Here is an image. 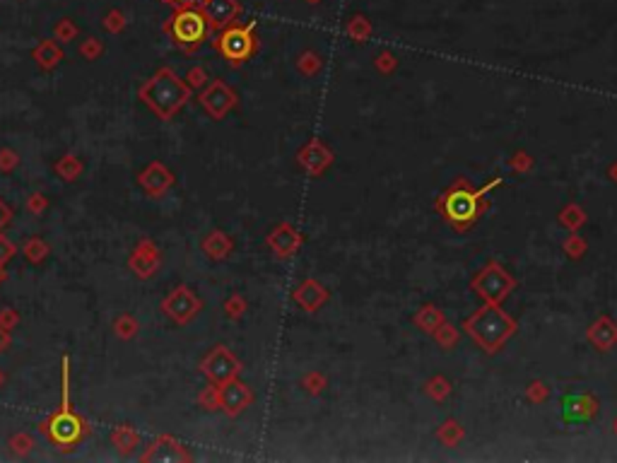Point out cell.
Returning <instances> with one entry per match:
<instances>
[{
	"label": "cell",
	"mask_w": 617,
	"mask_h": 463,
	"mask_svg": "<svg viewBox=\"0 0 617 463\" xmlns=\"http://www.w3.org/2000/svg\"><path fill=\"white\" fill-rule=\"evenodd\" d=\"M189 97H191L189 82L179 80V77L174 75V70H169V68L160 70L155 77H150V80L140 87V99H143L157 116L164 118V121L184 109Z\"/></svg>",
	"instance_id": "1"
},
{
	"label": "cell",
	"mask_w": 617,
	"mask_h": 463,
	"mask_svg": "<svg viewBox=\"0 0 617 463\" xmlns=\"http://www.w3.org/2000/svg\"><path fill=\"white\" fill-rule=\"evenodd\" d=\"M42 432H46L61 449L72 447L75 442H80L82 434H84V422L77 417L72 410H63L61 408L58 413L51 417L49 422L42 425Z\"/></svg>",
	"instance_id": "2"
},
{
	"label": "cell",
	"mask_w": 617,
	"mask_h": 463,
	"mask_svg": "<svg viewBox=\"0 0 617 463\" xmlns=\"http://www.w3.org/2000/svg\"><path fill=\"white\" fill-rule=\"evenodd\" d=\"M201 369H203V374H205L212 383H220V386H222V383L236 379V374H239L241 364H239V360H236L234 355H231L229 348L217 345V348L210 350V355H208L205 360H203Z\"/></svg>",
	"instance_id": "3"
},
{
	"label": "cell",
	"mask_w": 617,
	"mask_h": 463,
	"mask_svg": "<svg viewBox=\"0 0 617 463\" xmlns=\"http://www.w3.org/2000/svg\"><path fill=\"white\" fill-rule=\"evenodd\" d=\"M215 49L224 56L231 63H244L248 56L253 53V37H251V25L248 27H231L224 34H220Z\"/></svg>",
	"instance_id": "4"
},
{
	"label": "cell",
	"mask_w": 617,
	"mask_h": 463,
	"mask_svg": "<svg viewBox=\"0 0 617 463\" xmlns=\"http://www.w3.org/2000/svg\"><path fill=\"white\" fill-rule=\"evenodd\" d=\"M198 101H201V106L208 111V116L215 118V121H222V118L234 109L236 94L231 92L229 84H224L222 80H212L205 89H201Z\"/></svg>",
	"instance_id": "5"
},
{
	"label": "cell",
	"mask_w": 617,
	"mask_h": 463,
	"mask_svg": "<svg viewBox=\"0 0 617 463\" xmlns=\"http://www.w3.org/2000/svg\"><path fill=\"white\" fill-rule=\"evenodd\" d=\"M172 34L181 46H196L205 39L208 20L196 10H184L172 20Z\"/></svg>",
	"instance_id": "6"
},
{
	"label": "cell",
	"mask_w": 617,
	"mask_h": 463,
	"mask_svg": "<svg viewBox=\"0 0 617 463\" xmlns=\"http://www.w3.org/2000/svg\"><path fill=\"white\" fill-rule=\"evenodd\" d=\"M198 309H201V302H198V297L193 295V290L186 285L172 290L169 297L162 302V312L172 321H177V324H189L198 314Z\"/></svg>",
	"instance_id": "7"
},
{
	"label": "cell",
	"mask_w": 617,
	"mask_h": 463,
	"mask_svg": "<svg viewBox=\"0 0 617 463\" xmlns=\"http://www.w3.org/2000/svg\"><path fill=\"white\" fill-rule=\"evenodd\" d=\"M444 210H446V217L454 220L456 224H468L475 217V213H478V198H475V194H471V191L458 186V189L446 194Z\"/></svg>",
	"instance_id": "8"
},
{
	"label": "cell",
	"mask_w": 617,
	"mask_h": 463,
	"mask_svg": "<svg viewBox=\"0 0 617 463\" xmlns=\"http://www.w3.org/2000/svg\"><path fill=\"white\" fill-rule=\"evenodd\" d=\"M220 396H222V410L229 417H236L239 413H244L253 400L251 388L239 379H231L227 383H222V386H220Z\"/></svg>",
	"instance_id": "9"
},
{
	"label": "cell",
	"mask_w": 617,
	"mask_h": 463,
	"mask_svg": "<svg viewBox=\"0 0 617 463\" xmlns=\"http://www.w3.org/2000/svg\"><path fill=\"white\" fill-rule=\"evenodd\" d=\"M128 265L138 278H152L157 273V268H160V248L152 244L150 239L140 241L135 246V251L130 253Z\"/></svg>",
	"instance_id": "10"
},
{
	"label": "cell",
	"mask_w": 617,
	"mask_h": 463,
	"mask_svg": "<svg viewBox=\"0 0 617 463\" xmlns=\"http://www.w3.org/2000/svg\"><path fill=\"white\" fill-rule=\"evenodd\" d=\"M140 461H191V454L181 447V442L164 434V437H157L150 444V449L140 456Z\"/></svg>",
	"instance_id": "11"
},
{
	"label": "cell",
	"mask_w": 617,
	"mask_h": 463,
	"mask_svg": "<svg viewBox=\"0 0 617 463\" xmlns=\"http://www.w3.org/2000/svg\"><path fill=\"white\" fill-rule=\"evenodd\" d=\"M268 246L273 248V253L280 258L294 256V253L299 251V246H302V234H299L292 224H280V227H275L268 234Z\"/></svg>",
	"instance_id": "12"
},
{
	"label": "cell",
	"mask_w": 617,
	"mask_h": 463,
	"mask_svg": "<svg viewBox=\"0 0 617 463\" xmlns=\"http://www.w3.org/2000/svg\"><path fill=\"white\" fill-rule=\"evenodd\" d=\"M174 184V177L167 167L160 165V162H152L150 167L140 174V186L145 189V194H150L152 198H160V196L167 194Z\"/></svg>",
	"instance_id": "13"
},
{
	"label": "cell",
	"mask_w": 617,
	"mask_h": 463,
	"mask_svg": "<svg viewBox=\"0 0 617 463\" xmlns=\"http://www.w3.org/2000/svg\"><path fill=\"white\" fill-rule=\"evenodd\" d=\"M294 302L304 309V312H316L321 304L326 302V290L316 280H304L302 285L294 290Z\"/></svg>",
	"instance_id": "14"
},
{
	"label": "cell",
	"mask_w": 617,
	"mask_h": 463,
	"mask_svg": "<svg viewBox=\"0 0 617 463\" xmlns=\"http://www.w3.org/2000/svg\"><path fill=\"white\" fill-rule=\"evenodd\" d=\"M297 160H299V165L307 169V172L319 174V172H324V167L331 162V152H328L324 145L319 143V140H311L307 148L297 155Z\"/></svg>",
	"instance_id": "15"
},
{
	"label": "cell",
	"mask_w": 617,
	"mask_h": 463,
	"mask_svg": "<svg viewBox=\"0 0 617 463\" xmlns=\"http://www.w3.org/2000/svg\"><path fill=\"white\" fill-rule=\"evenodd\" d=\"M236 3L234 0H208L205 3V20L212 27H224L234 20Z\"/></svg>",
	"instance_id": "16"
},
{
	"label": "cell",
	"mask_w": 617,
	"mask_h": 463,
	"mask_svg": "<svg viewBox=\"0 0 617 463\" xmlns=\"http://www.w3.org/2000/svg\"><path fill=\"white\" fill-rule=\"evenodd\" d=\"M231 248H234V241L220 229L210 231V234L203 239V251H205L212 261H222V258H227L231 253Z\"/></svg>",
	"instance_id": "17"
},
{
	"label": "cell",
	"mask_w": 617,
	"mask_h": 463,
	"mask_svg": "<svg viewBox=\"0 0 617 463\" xmlns=\"http://www.w3.org/2000/svg\"><path fill=\"white\" fill-rule=\"evenodd\" d=\"M111 444L116 447L118 454H130L140 444V437L133 427H116L114 434H111Z\"/></svg>",
	"instance_id": "18"
},
{
	"label": "cell",
	"mask_w": 617,
	"mask_h": 463,
	"mask_svg": "<svg viewBox=\"0 0 617 463\" xmlns=\"http://www.w3.org/2000/svg\"><path fill=\"white\" fill-rule=\"evenodd\" d=\"M56 172H58L65 182H75L82 172V165L77 162L75 155H65V157H61V162L56 165Z\"/></svg>",
	"instance_id": "19"
},
{
	"label": "cell",
	"mask_w": 617,
	"mask_h": 463,
	"mask_svg": "<svg viewBox=\"0 0 617 463\" xmlns=\"http://www.w3.org/2000/svg\"><path fill=\"white\" fill-rule=\"evenodd\" d=\"M198 403L203 405L205 410H217L222 408V396H220V383H210L201 391L198 396Z\"/></svg>",
	"instance_id": "20"
},
{
	"label": "cell",
	"mask_w": 617,
	"mask_h": 463,
	"mask_svg": "<svg viewBox=\"0 0 617 463\" xmlns=\"http://www.w3.org/2000/svg\"><path fill=\"white\" fill-rule=\"evenodd\" d=\"M114 331H116L118 338H123V341H130V338H133L135 333H138V324H135V319L130 314H123V316H118V319H116Z\"/></svg>",
	"instance_id": "21"
},
{
	"label": "cell",
	"mask_w": 617,
	"mask_h": 463,
	"mask_svg": "<svg viewBox=\"0 0 617 463\" xmlns=\"http://www.w3.org/2000/svg\"><path fill=\"white\" fill-rule=\"evenodd\" d=\"M22 251H25L27 261H32V263H39V261H44V258L49 256V246L44 244L42 239H30Z\"/></svg>",
	"instance_id": "22"
},
{
	"label": "cell",
	"mask_w": 617,
	"mask_h": 463,
	"mask_svg": "<svg viewBox=\"0 0 617 463\" xmlns=\"http://www.w3.org/2000/svg\"><path fill=\"white\" fill-rule=\"evenodd\" d=\"M34 56H37V61H39V65H42V68H53L61 61V51L56 46H51V44H44V46L39 49Z\"/></svg>",
	"instance_id": "23"
},
{
	"label": "cell",
	"mask_w": 617,
	"mask_h": 463,
	"mask_svg": "<svg viewBox=\"0 0 617 463\" xmlns=\"http://www.w3.org/2000/svg\"><path fill=\"white\" fill-rule=\"evenodd\" d=\"M10 447H13V451H15V454L25 456V454H30V451H32V447H34V439H32V437H30V434H27V432H20V434H15V437L10 439Z\"/></svg>",
	"instance_id": "24"
},
{
	"label": "cell",
	"mask_w": 617,
	"mask_h": 463,
	"mask_svg": "<svg viewBox=\"0 0 617 463\" xmlns=\"http://www.w3.org/2000/svg\"><path fill=\"white\" fill-rule=\"evenodd\" d=\"M224 312H227L229 319H239V316H244L246 312V302L241 299V295H231L227 299V304H224Z\"/></svg>",
	"instance_id": "25"
},
{
	"label": "cell",
	"mask_w": 617,
	"mask_h": 463,
	"mask_svg": "<svg viewBox=\"0 0 617 463\" xmlns=\"http://www.w3.org/2000/svg\"><path fill=\"white\" fill-rule=\"evenodd\" d=\"M17 162H20V160H17L15 150H8V148L0 150V172H5V174L13 172V169L17 167Z\"/></svg>",
	"instance_id": "26"
},
{
	"label": "cell",
	"mask_w": 617,
	"mask_h": 463,
	"mask_svg": "<svg viewBox=\"0 0 617 463\" xmlns=\"http://www.w3.org/2000/svg\"><path fill=\"white\" fill-rule=\"evenodd\" d=\"M302 386L307 388L309 393H321V391H324V376H319L316 372H311V374H307L302 379Z\"/></svg>",
	"instance_id": "27"
},
{
	"label": "cell",
	"mask_w": 617,
	"mask_h": 463,
	"mask_svg": "<svg viewBox=\"0 0 617 463\" xmlns=\"http://www.w3.org/2000/svg\"><path fill=\"white\" fill-rule=\"evenodd\" d=\"M46 198H44L42 194H32L30 196V201H27V210L30 213H34V215H42L44 210H46Z\"/></svg>",
	"instance_id": "28"
},
{
	"label": "cell",
	"mask_w": 617,
	"mask_h": 463,
	"mask_svg": "<svg viewBox=\"0 0 617 463\" xmlns=\"http://www.w3.org/2000/svg\"><path fill=\"white\" fill-rule=\"evenodd\" d=\"M17 321H20V316H17L15 309H0V326H3L5 331H13Z\"/></svg>",
	"instance_id": "29"
},
{
	"label": "cell",
	"mask_w": 617,
	"mask_h": 463,
	"mask_svg": "<svg viewBox=\"0 0 617 463\" xmlns=\"http://www.w3.org/2000/svg\"><path fill=\"white\" fill-rule=\"evenodd\" d=\"M13 256H15V244L8 239V236L0 234V265H5Z\"/></svg>",
	"instance_id": "30"
},
{
	"label": "cell",
	"mask_w": 617,
	"mask_h": 463,
	"mask_svg": "<svg viewBox=\"0 0 617 463\" xmlns=\"http://www.w3.org/2000/svg\"><path fill=\"white\" fill-rule=\"evenodd\" d=\"M186 80H189V87H203V84L208 82V75H205V70H203V68H193Z\"/></svg>",
	"instance_id": "31"
},
{
	"label": "cell",
	"mask_w": 617,
	"mask_h": 463,
	"mask_svg": "<svg viewBox=\"0 0 617 463\" xmlns=\"http://www.w3.org/2000/svg\"><path fill=\"white\" fill-rule=\"evenodd\" d=\"M319 68H321V61H316V56H311V53H307L302 61H299V70H304L307 75L314 70H319Z\"/></svg>",
	"instance_id": "32"
},
{
	"label": "cell",
	"mask_w": 617,
	"mask_h": 463,
	"mask_svg": "<svg viewBox=\"0 0 617 463\" xmlns=\"http://www.w3.org/2000/svg\"><path fill=\"white\" fill-rule=\"evenodd\" d=\"M10 220H13V213H10V208L5 205L3 201H0V229H5L10 224Z\"/></svg>",
	"instance_id": "33"
},
{
	"label": "cell",
	"mask_w": 617,
	"mask_h": 463,
	"mask_svg": "<svg viewBox=\"0 0 617 463\" xmlns=\"http://www.w3.org/2000/svg\"><path fill=\"white\" fill-rule=\"evenodd\" d=\"M97 53H99V46H97V44H89V46H87V44H84V46H82V56H87V58H94V56H97Z\"/></svg>",
	"instance_id": "34"
},
{
	"label": "cell",
	"mask_w": 617,
	"mask_h": 463,
	"mask_svg": "<svg viewBox=\"0 0 617 463\" xmlns=\"http://www.w3.org/2000/svg\"><path fill=\"white\" fill-rule=\"evenodd\" d=\"M10 345V333L3 329V326H0V353H3L5 348Z\"/></svg>",
	"instance_id": "35"
},
{
	"label": "cell",
	"mask_w": 617,
	"mask_h": 463,
	"mask_svg": "<svg viewBox=\"0 0 617 463\" xmlns=\"http://www.w3.org/2000/svg\"><path fill=\"white\" fill-rule=\"evenodd\" d=\"M3 278H5V270H3V265H0V282H3Z\"/></svg>",
	"instance_id": "36"
},
{
	"label": "cell",
	"mask_w": 617,
	"mask_h": 463,
	"mask_svg": "<svg viewBox=\"0 0 617 463\" xmlns=\"http://www.w3.org/2000/svg\"><path fill=\"white\" fill-rule=\"evenodd\" d=\"M3 383H5V374L0 372V386H3Z\"/></svg>",
	"instance_id": "37"
},
{
	"label": "cell",
	"mask_w": 617,
	"mask_h": 463,
	"mask_svg": "<svg viewBox=\"0 0 617 463\" xmlns=\"http://www.w3.org/2000/svg\"><path fill=\"white\" fill-rule=\"evenodd\" d=\"M174 3H189V0H174Z\"/></svg>",
	"instance_id": "38"
}]
</instances>
